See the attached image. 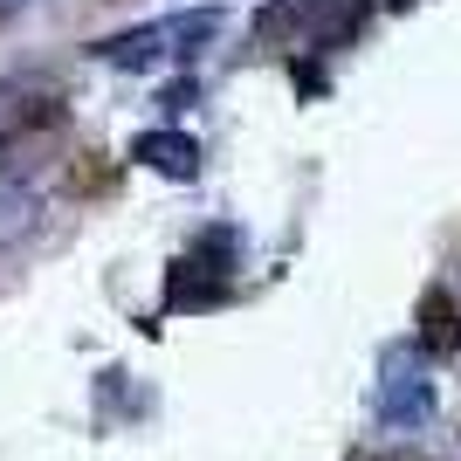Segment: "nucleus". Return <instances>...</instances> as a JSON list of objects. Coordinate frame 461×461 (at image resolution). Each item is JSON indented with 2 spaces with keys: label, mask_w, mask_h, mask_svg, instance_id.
Wrapping results in <instances>:
<instances>
[{
  "label": "nucleus",
  "mask_w": 461,
  "mask_h": 461,
  "mask_svg": "<svg viewBox=\"0 0 461 461\" xmlns=\"http://www.w3.org/2000/svg\"><path fill=\"white\" fill-rule=\"evenodd\" d=\"M413 324H420V351L427 358H455L461 351V303L455 289H420V310H413Z\"/></svg>",
  "instance_id": "obj_5"
},
{
  "label": "nucleus",
  "mask_w": 461,
  "mask_h": 461,
  "mask_svg": "<svg viewBox=\"0 0 461 461\" xmlns=\"http://www.w3.org/2000/svg\"><path fill=\"white\" fill-rule=\"evenodd\" d=\"M62 124V83L41 77V69H21V77H0V152H14L28 138L56 131Z\"/></svg>",
  "instance_id": "obj_1"
},
{
  "label": "nucleus",
  "mask_w": 461,
  "mask_h": 461,
  "mask_svg": "<svg viewBox=\"0 0 461 461\" xmlns=\"http://www.w3.org/2000/svg\"><path fill=\"white\" fill-rule=\"evenodd\" d=\"M41 228V193L21 166H0V249H14Z\"/></svg>",
  "instance_id": "obj_4"
},
{
  "label": "nucleus",
  "mask_w": 461,
  "mask_h": 461,
  "mask_svg": "<svg viewBox=\"0 0 461 461\" xmlns=\"http://www.w3.org/2000/svg\"><path fill=\"white\" fill-rule=\"evenodd\" d=\"M131 158L145 166V173H158V179H200V145H193L186 131H173V124L138 131L131 138Z\"/></svg>",
  "instance_id": "obj_2"
},
{
  "label": "nucleus",
  "mask_w": 461,
  "mask_h": 461,
  "mask_svg": "<svg viewBox=\"0 0 461 461\" xmlns=\"http://www.w3.org/2000/svg\"><path fill=\"white\" fill-rule=\"evenodd\" d=\"M193 96H200V83H173V90H158V111L179 117V111H193Z\"/></svg>",
  "instance_id": "obj_9"
},
{
  "label": "nucleus",
  "mask_w": 461,
  "mask_h": 461,
  "mask_svg": "<svg viewBox=\"0 0 461 461\" xmlns=\"http://www.w3.org/2000/svg\"><path fill=\"white\" fill-rule=\"evenodd\" d=\"M379 413H385V427H420L427 413H434V385H427L420 372H393V379L379 385Z\"/></svg>",
  "instance_id": "obj_8"
},
{
  "label": "nucleus",
  "mask_w": 461,
  "mask_h": 461,
  "mask_svg": "<svg viewBox=\"0 0 461 461\" xmlns=\"http://www.w3.org/2000/svg\"><path fill=\"white\" fill-rule=\"evenodd\" d=\"M385 461H420V455H385Z\"/></svg>",
  "instance_id": "obj_11"
},
{
  "label": "nucleus",
  "mask_w": 461,
  "mask_h": 461,
  "mask_svg": "<svg viewBox=\"0 0 461 461\" xmlns=\"http://www.w3.org/2000/svg\"><path fill=\"white\" fill-rule=\"evenodd\" d=\"M228 14L221 7H179V14H158V35H166V62H193L221 41Z\"/></svg>",
  "instance_id": "obj_3"
},
{
  "label": "nucleus",
  "mask_w": 461,
  "mask_h": 461,
  "mask_svg": "<svg viewBox=\"0 0 461 461\" xmlns=\"http://www.w3.org/2000/svg\"><path fill=\"white\" fill-rule=\"evenodd\" d=\"M21 14V0H0V21H14Z\"/></svg>",
  "instance_id": "obj_10"
},
{
  "label": "nucleus",
  "mask_w": 461,
  "mask_h": 461,
  "mask_svg": "<svg viewBox=\"0 0 461 461\" xmlns=\"http://www.w3.org/2000/svg\"><path fill=\"white\" fill-rule=\"evenodd\" d=\"M96 62H111V69H152L166 62V35H158V21H138V28H117V35L90 41Z\"/></svg>",
  "instance_id": "obj_7"
},
{
  "label": "nucleus",
  "mask_w": 461,
  "mask_h": 461,
  "mask_svg": "<svg viewBox=\"0 0 461 461\" xmlns=\"http://www.w3.org/2000/svg\"><path fill=\"white\" fill-rule=\"evenodd\" d=\"M228 296V269H207L200 255H179L166 276V310H207Z\"/></svg>",
  "instance_id": "obj_6"
}]
</instances>
